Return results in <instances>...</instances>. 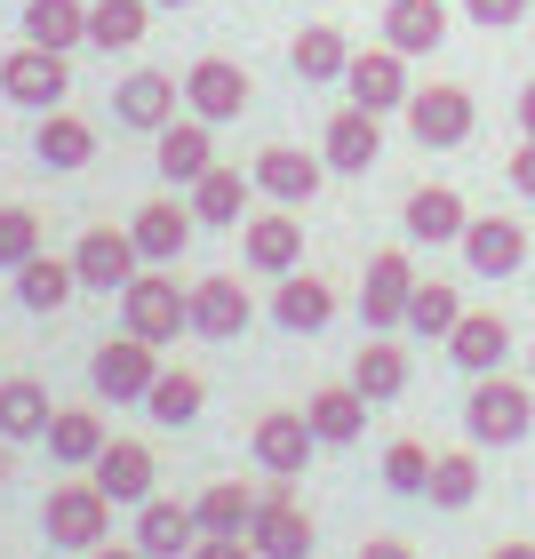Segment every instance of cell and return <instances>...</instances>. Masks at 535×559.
<instances>
[{
	"label": "cell",
	"instance_id": "cell-1",
	"mask_svg": "<svg viewBox=\"0 0 535 559\" xmlns=\"http://www.w3.org/2000/svg\"><path fill=\"white\" fill-rule=\"evenodd\" d=\"M120 328H129V336H144L152 352L176 344V336L192 328V288H176L160 264H144L129 288H120Z\"/></svg>",
	"mask_w": 535,
	"mask_h": 559
},
{
	"label": "cell",
	"instance_id": "cell-2",
	"mask_svg": "<svg viewBox=\"0 0 535 559\" xmlns=\"http://www.w3.org/2000/svg\"><path fill=\"white\" fill-rule=\"evenodd\" d=\"M40 527H48V544H57V551H96L112 536V496L96 488V479H64V488H48Z\"/></svg>",
	"mask_w": 535,
	"mask_h": 559
},
{
	"label": "cell",
	"instance_id": "cell-3",
	"mask_svg": "<svg viewBox=\"0 0 535 559\" xmlns=\"http://www.w3.org/2000/svg\"><path fill=\"white\" fill-rule=\"evenodd\" d=\"M527 424H535V392L512 384V376H479L472 400H464V431H472V448H512L527 440Z\"/></svg>",
	"mask_w": 535,
	"mask_h": 559
},
{
	"label": "cell",
	"instance_id": "cell-4",
	"mask_svg": "<svg viewBox=\"0 0 535 559\" xmlns=\"http://www.w3.org/2000/svg\"><path fill=\"white\" fill-rule=\"evenodd\" d=\"M88 384H96V400H112V408H144V392L160 384V360H152L144 336H129V328H120L112 344H96Z\"/></svg>",
	"mask_w": 535,
	"mask_h": 559
},
{
	"label": "cell",
	"instance_id": "cell-5",
	"mask_svg": "<svg viewBox=\"0 0 535 559\" xmlns=\"http://www.w3.org/2000/svg\"><path fill=\"white\" fill-rule=\"evenodd\" d=\"M64 88H72V64L57 57V48H33V40H24L16 57H0V96L24 105V112H57Z\"/></svg>",
	"mask_w": 535,
	"mask_h": 559
},
{
	"label": "cell",
	"instance_id": "cell-6",
	"mask_svg": "<svg viewBox=\"0 0 535 559\" xmlns=\"http://www.w3.org/2000/svg\"><path fill=\"white\" fill-rule=\"evenodd\" d=\"M407 136H416L424 152H455L472 136V88H455V81H431L407 96Z\"/></svg>",
	"mask_w": 535,
	"mask_h": 559
},
{
	"label": "cell",
	"instance_id": "cell-7",
	"mask_svg": "<svg viewBox=\"0 0 535 559\" xmlns=\"http://www.w3.org/2000/svg\"><path fill=\"white\" fill-rule=\"evenodd\" d=\"M248 544H257L264 559H312V544H320V527H312V512L288 496V479H272L264 488V503H257V527H248Z\"/></svg>",
	"mask_w": 535,
	"mask_h": 559
},
{
	"label": "cell",
	"instance_id": "cell-8",
	"mask_svg": "<svg viewBox=\"0 0 535 559\" xmlns=\"http://www.w3.org/2000/svg\"><path fill=\"white\" fill-rule=\"evenodd\" d=\"M248 176H257V192L272 200V209H312L328 160H320V152H304V144H264Z\"/></svg>",
	"mask_w": 535,
	"mask_h": 559
},
{
	"label": "cell",
	"instance_id": "cell-9",
	"mask_svg": "<svg viewBox=\"0 0 535 559\" xmlns=\"http://www.w3.org/2000/svg\"><path fill=\"white\" fill-rule=\"evenodd\" d=\"M72 272H81V288L120 296V288H129V280L144 272V257H136V240H129V233L96 224V233H81V248H72Z\"/></svg>",
	"mask_w": 535,
	"mask_h": 559
},
{
	"label": "cell",
	"instance_id": "cell-10",
	"mask_svg": "<svg viewBox=\"0 0 535 559\" xmlns=\"http://www.w3.org/2000/svg\"><path fill=\"white\" fill-rule=\"evenodd\" d=\"M185 105H192V120L224 129V120L248 112V72H240L233 57H200V64L185 72Z\"/></svg>",
	"mask_w": 535,
	"mask_h": 559
},
{
	"label": "cell",
	"instance_id": "cell-11",
	"mask_svg": "<svg viewBox=\"0 0 535 559\" xmlns=\"http://www.w3.org/2000/svg\"><path fill=\"white\" fill-rule=\"evenodd\" d=\"M344 88H352V105H360V112H376V120H384V112H407V96H416V88H407V57H400V48L352 57Z\"/></svg>",
	"mask_w": 535,
	"mask_h": 559
},
{
	"label": "cell",
	"instance_id": "cell-12",
	"mask_svg": "<svg viewBox=\"0 0 535 559\" xmlns=\"http://www.w3.org/2000/svg\"><path fill=\"white\" fill-rule=\"evenodd\" d=\"M455 248H464V264H472L479 280H512V272L527 264V233H520L512 216H472Z\"/></svg>",
	"mask_w": 535,
	"mask_h": 559
},
{
	"label": "cell",
	"instance_id": "cell-13",
	"mask_svg": "<svg viewBox=\"0 0 535 559\" xmlns=\"http://www.w3.org/2000/svg\"><path fill=\"white\" fill-rule=\"evenodd\" d=\"M248 320H257V304H248V288H240L233 272H209V280L192 288V336H209V344H233Z\"/></svg>",
	"mask_w": 535,
	"mask_h": 559
},
{
	"label": "cell",
	"instance_id": "cell-14",
	"mask_svg": "<svg viewBox=\"0 0 535 559\" xmlns=\"http://www.w3.org/2000/svg\"><path fill=\"white\" fill-rule=\"evenodd\" d=\"M407 296H416V272H407V248H384V257L368 264V280H360V312H368V328H376V336L407 320Z\"/></svg>",
	"mask_w": 535,
	"mask_h": 559
},
{
	"label": "cell",
	"instance_id": "cell-15",
	"mask_svg": "<svg viewBox=\"0 0 535 559\" xmlns=\"http://www.w3.org/2000/svg\"><path fill=\"white\" fill-rule=\"evenodd\" d=\"M312 448H320V431L304 424V408H272V416L257 424V464H264L272 479H296L304 464H312Z\"/></svg>",
	"mask_w": 535,
	"mask_h": 559
},
{
	"label": "cell",
	"instance_id": "cell-16",
	"mask_svg": "<svg viewBox=\"0 0 535 559\" xmlns=\"http://www.w3.org/2000/svg\"><path fill=\"white\" fill-rule=\"evenodd\" d=\"M192 209H176V200H144V209H136V224H129V240H136V257L144 264H176V257H185V248H192Z\"/></svg>",
	"mask_w": 535,
	"mask_h": 559
},
{
	"label": "cell",
	"instance_id": "cell-17",
	"mask_svg": "<svg viewBox=\"0 0 535 559\" xmlns=\"http://www.w3.org/2000/svg\"><path fill=\"white\" fill-rule=\"evenodd\" d=\"M192 544H200V512L192 503H136V551L144 559H192Z\"/></svg>",
	"mask_w": 535,
	"mask_h": 559
},
{
	"label": "cell",
	"instance_id": "cell-18",
	"mask_svg": "<svg viewBox=\"0 0 535 559\" xmlns=\"http://www.w3.org/2000/svg\"><path fill=\"white\" fill-rule=\"evenodd\" d=\"M88 479H96L112 503H152V479H160V464H152L144 440H112V448L88 464Z\"/></svg>",
	"mask_w": 535,
	"mask_h": 559
},
{
	"label": "cell",
	"instance_id": "cell-19",
	"mask_svg": "<svg viewBox=\"0 0 535 559\" xmlns=\"http://www.w3.org/2000/svg\"><path fill=\"white\" fill-rule=\"evenodd\" d=\"M464 200H455L448 185H424V192H407V209H400V233L416 240V248H448V240H464Z\"/></svg>",
	"mask_w": 535,
	"mask_h": 559
},
{
	"label": "cell",
	"instance_id": "cell-20",
	"mask_svg": "<svg viewBox=\"0 0 535 559\" xmlns=\"http://www.w3.org/2000/svg\"><path fill=\"white\" fill-rule=\"evenodd\" d=\"M503 352H512V328H503V312H464L448 336V360L464 376H503Z\"/></svg>",
	"mask_w": 535,
	"mask_h": 559
},
{
	"label": "cell",
	"instance_id": "cell-21",
	"mask_svg": "<svg viewBox=\"0 0 535 559\" xmlns=\"http://www.w3.org/2000/svg\"><path fill=\"white\" fill-rule=\"evenodd\" d=\"M376 152H384V129H376V112H360V105L336 112V120H328V136H320V160L336 176H368Z\"/></svg>",
	"mask_w": 535,
	"mask_h": 559
},
{
	"label": "cell",
	"instance_id": "cell-22",
	"mask_svg": "<svg viewBox=\"0 0 535 559\" xmlns=\"http://www.w3.org/2000/svg\"><path fill=\"white\" fill-rule=\"evenodd\" d=\"M272 320L288 328V336H320V328L336 320V288H328L320 272H288L280 296H272Z\"/></svg>",
	"mask_w": 535,
	"mask_h": 559
},
{
	"label": "cell",
	"instance_id": "cell-23",
	"mask_svg": "<svg viewBox=\"0 0 535 559\" xmlns=\"http://www.w3.org/2000/svg\"><path fill=\"white\" fill-rule=\"evenodd\" d=\"M152 160H160V176H168V185H200V176L216 168L209 120H168V129L152 136Z\"/></svg>",
	"mask_w": 535,
	"mask_h": 559
},
{
	"label": "cell",
	"instance_id": "cell-24",
	"mask_svg": "<svg viewBox=\"0 0 535 559\" xmlns=\"http://www.w3.org/2000/svg\"><path fill=\"white\" fill-rule=\"evenodd\" d=\"M112 120H129V129L160 136L168 120H176V81H168V72H129V81L112 88Z\"/></svg>",
	"mask_w": 535,
	"mask_h": 559
},
{
	"label": "cell",
	"instance_id": "cell-25",
	"mask_svg": "<svg viewBox=\"0 0 535 559\" xmlns=\"http://www.w3.org/2000/svg\"><path fill=\"white\" fill-rule=\"evenodd\" d=\"M240 248H248V264L257 272H280L288 280L296 257H304V233H296V209H272V216H248L240 224Z\"/></svg>",
	"mask_w": 535,
	"mask_h": 559
},
{
	"label": "cell",
	"instance_id": "cell-26",
	"mask_svg": "<svg viewBox=\"0 0 535 559\" xmlns=\"http://www.w3.org/2000/svg\"><path fill=\"white\" fill-rule=\"evenodd\" d=\"M304 424L320 431V448H352L368 431V400L352 392V384H320L312 400H304Z\"/></svg>",
	"mask_w": 535,
	"mask_h": 559
},
{
	"label": "cell",
	"instance_id": "cell-27",
	"mask_svg": "<svg viewBox=\"0 0 535 559\" xmlns=\"http://www.w3.org/2000/svg\"><path fill=\"white\" fill-rule=\"evenodd\" d=\"M48 424H57V408H48V384H33V376H0V440H48Z\"/></svg>",
	"mask_w": 535,
	"mask_h": 559
},
{
	"label": "cell",
	"instance_id": "cell-28",
	"mask_svg": "<svg viewBox=\"0 0 535 559\" xmlns=\"http://www.w3.org/2000/svg\"><path fill=\"white\" fill-rule=\"evenodd\" d=\"M440 40H448V9L440 0H392L384 9V48H400V57H431Z\"/></svg>",
	"mask_w": 535,
	"mask_h": 559
},
{
	"label": "cell",
	"instance_id": "cell-29",
	"mask_svg": "<svg viewBox=\"0 0 535 559\" xmlns=\"http://www.w3.org/2000/svg\"><path fill=\"white\" fill-rule=\"evenodd\" d=\"M257 488H248V479H216V488H200V536H248V527H257Z\"/></svg>",
	"mask_w": 535,
	"mask_h": 559
},
{
	"label": "cell",
	"instance_id": "cell-30",
	"mask_svg": "<svg viewBox=\"0 0 535 559\" xmlns=\"http://www.w3.org/2000/svg\"><path fill=\"white\" fill-rule=\"evenodd\" d=\"M24 40L64 57V48L88 40V9H81V0H24Z\"/></svg>",
	"mask_w": 535,
	"mask_h": 559
},
{
	"label": "cell",
	"instance_id": "cell-31",
	"mask_svg": "<svg viewBox=\"0 0 535 559\" xmlns=\"http://www.w3.org/2000/svg\"><path fill=\"white\" fill-rule=\"evenodd\" d=\"M33 152H40V168H88L96 160V129H88V120H72V112H40Z\"/></svg>",
	"mask_w": 535,
	"mask_h": 559
},
{
	"label": "cell",
	"instance_id": "cell-32",
	"mask_svg": "<svg viewBox=\"0 0 535 559\" xmlns=\"http://www.w3.org/2000/svg\"><path fill=\"white\" fill-rule=\"evenodd\" d=\"M352 392H360L368 408H376V400H400V392H407V352L384 344V336H368L360 360H352Z\"/></svg>",
	"mask_w": 535,
	"mask_h": 559
},
{
	"label": "cell",
	"instance_id": "cell-33",
	"mask_svg": "<svg viewBox=\"0 0 535 559\" xmlns=\"http://www.w3.org/2000/svg\"><path fill=\"white\" fill-rule=\"evenodd\" d=\"M9 280H16V304H24V312H64V304H72V288H81V272H72V264H57L48 248H40V257L24 264V272H9Z\"/></svg>",
	"mask_w": 535,
	"mask_h": 559
},
{
	"label": "cell",
	"instance_id": "cell-34",
	"mask_svg": "<svg viewBox=\"0 0 535 559\" xmlns=\"http://www.w3.org/2000/svg\"><path fill=\"white\" fill-rule=\"evenodd\" d=\"M105 448H112V431L96 408H57V424H48V455L57 464H96Z\"/></svg>",
	"mask_w": 535,
	"mask_h": 559
},
{
	"label": "cell",
	"instance_id": "cell-35",
	"mask_svg": "<svg viewBox=\"0 0 535 559\" xmlns=\"http://www.w3.org/2000/svg\"><path fill=\"white\" fill-rule=\"evenodd\" d=\"M288 64H296V81H344V72H352V48H344L336 24H312V33L288 40Z\"/></svg>",
	"mask_w": 535,
	"mask_h": 559
},
{
	"label": "cell",
	"instance_id": "cell-36",
	"mask_svg": "<svg viewBox=\"0 0 535 559\" xmlns=\"http://www.w3.org/2000/svg\"><path fill=\"white\" fill-rule=\"evenodd\" d=\"M248 192H257V176L209 168V176L192 185V216H200V224H240V216H248Z\"/></svg>",
	"mask_w": 535,
	"mask_h": 559
},
{
	"label": "cell",
	"instance_id": "cell-37",
	"mask_svg": "<svg viewBox=\"0 0 535 559\" xmlns=\"http://www.w3.org/2000/svg\"><path fill=\"white\" fill-rule=\"evenodd\" d=\"M455 320H464V296L448 288V280H416V296H407V336H455Z\"/></svg>",
	"mask_w": 535,
	"mask_h": 559
},
{
	"label": "cell",
	"instance_id": "cell-38",
	"mask_svg": "<svg viewBox=\"0 0 535 559\" xmlns=\"http://www.w3.org/2000/svg\"><path fill=\"white\" fill-rule=\"evenodd\" d=\"M144 16H152V0H96L88 9V48H136L144 40Z\"/></svg>",
	"mask_w": 535,
	"mask_h": 559
},
{
	"label": "cell",
	"instance_id": "cell-39",
	"mask_svg": "<svg viewBox=\"0 0 535 559\" xmlns=\"http://www.w3.org/2000/svg\"><path fill=\"white\" fill-rule=\"evenodd\" d=\"M440 512H464V503L479 496V455L472 448H448V455H431V488H424Z\"/></svg>",
	"mask_w": 535,
	"mask_h": 559
},
{
	"label": "cell",
	"instance_id": "cell-40",
	"mask_svg": "<svg viewBox=\"0 0 535 559\" xmlns=\"http://www.w3.org/2000/svg\"><path fill=\"white\" fill-rule=\"evenodd\" d=\"M200 400H209V384H200V376L160 368V384L144 392V416H152V424H192V416H200Z\"/></svg>",
	"mask_w": 535,
	"mask_h": 559
},
{
	"label": "cell",
	"instance_id": "cell-41",
	"mask_svg": "<svg viewBox=\"0 0 535 559\" xmlns=\"http://www.w3.org/2000/svg\"><path fill=\"white\" fill-rule=\"evenodd\" d=\"M384 488L392 496H424L431 488V448L424 440H392L384 448Z\"/></svg>",
	"mask_w": 535,
	"mask_h": 559
},
{
	"label": "cell",
	"instance_id": "cell-42",
	"mask_svg": "<svg viewBox=\"0 0 535 559\" xmlns=\"http://www.w3.org/2000/svg\"><path fill=\"white\" fill-rule=\"evenodd\" d=\"M40 257V216L33 209H0V272H24Z\"/></svg>",
	"mask_w": 535,
	"mask_h": 559
},
{
	"label": "cell",
	"instance_id": "cell-43",
	"mask_svg": "<svg viewBox=\"0 0 535 559\" xmlns=\"http://www.w3.org/2000/svg\"><path fill=\"white\" fill-rule=\"evenodd\" d=\"M464 16H472V24H488V33H503V24H520V16H527V0H464Z\"/></svg>",
	"mask_w": 535,
	"mask_h": 559
},
{
	"label": "cell",
	"instance_id": "cell-44",
	"mask_svg": "<svg viewBox=\"0 0 535 559\" xmlns=\"http://www.w3.org/2000/svg\"><path fill=\"white\" fill-rule=\"evenodd\" d=\"M192 559H264V551L248 544V536H200V544H192Z\"/></svg>",
	"mask_w": 535,
	"mask_h": 559
},
{
	"label": "cell",
	"instance_id": "cell-45",
	"mask_svg": "<svg viewBox=\"0 0 535 559\" xmlns=\"http://www.w3.org/2000/svg\"><path fill=\"white\" fill-rule=\"evenodd\" d=\"M512 192H527V200H535V144H520V152H512Z\"/></svg>",
	"mask_w": 535,
	"mask_h": 559
},
{
	"label": "cell",
	"instance_id": "cell-46",
	"mask_svg": "<svg viewBox=\"0 0 535 559\" xmlns=\"http://www.w3.org/2000/svg\"><path fill=\"white\" fill-rule=\"evenodd\" d=\"M360 559H416V551H407L400 536H376V544H360Z\"/></svg>",
	"mask_w": 535,
	"mask_h": 559
},
{
	"label": "cell",
	"instance_id": "cell-47",
	"mask_svg": "<svg viewBox=\"0 0 535 559\" xmlns=\"http://www.w3.org/2000/svg\"><path fill=\"white\" fill-rule=\"evenodd\" d=\"M520 136H527V144H535V81H527V88H520Z\"/></svg>",
	"mask_w": 535,
	"mask_h": 559
},
{
	"label": "cell",
	"instance_id": "cell-48",
	"mask_svg": "<svg viewBox=\"0 0 535 559\" xmlns=\"http://www.w3.org/2000/svg\"><path fill=\"white\" fill-rule=\"evenodd\" d=\"M81 559H144L136 544H96V551H81Z\"/></svg>",
	"mask_w": 535,
	"mask_h": 559
},
{
	"label": "cell",
	"instance_id": "cell-49",
	"mask_svg": "<svg viewBox=\"0 0 535 559\" xmlns=\"http://www.w3.org/2000/svg\"><path fill=\"white\" fill-rule=\"evenodd\" d=\"M488 559H535V544H496Z\"/></svg>",
	"mask_w": 535,
	"mask_h": 559
},
{
	"label": "cell",
	"instance_id": "cell-50",
	"mask_svg": "<svg viewBox=\"0 0 535 559\" xmlns=\"http://www.w3.org/2000/svg\"><path fill=\"white\" fill-rule=\"evenodd\" d=\"M9 472H16V455H9V448H0V479H9Z\"/></svg>",
	"mask_w": 535,
	"mask_h": 559
},
{
	"label": "cell",
	"instance_id": "cell-51",
	"mask_svg": "<svg viewBox=\"0 0 535 559\" xmlns=\"http://www.w3.org/2000/svg\"><path fill=\"white\" fill-rule=\"evenodd\" d=\"M152 9H192V0H152Z\"/></svg>",
	"mask_w": 535,
	"mask_h": 559
},
{
	"label": "cell",
	"instance_id": "cell-52",
	"mask_svg": "<svg viewBox=\"0 0 535 559\" xmlns=\"http://www.w3.org/2000/svg\"><path fill=\"white\" fill-rule=\"evenodd\" d=\"M527 376H535V344H527Z\"/></svg>",
	"mask_w": 535,
	"mask_h": 559
}]
</instances>
